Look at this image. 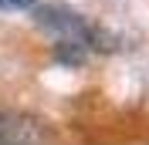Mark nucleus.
I'll use <instances>...</instances> for the list:
<instances>
[{
    "mask_svg": "<svg viewBox=\"0 0 149 145\" xmlns=\"http://www.w3.org/2000/svg\"><path fill=\"white\" fill-rule=\"evenodd\" d=\"M37 24H41L47 34H54L58 41L95 47V30L88 27V20H85L81 14L68 10V7H41L37 10Z\"/></svg>",
    "mask_w": 149,
    "mask_h": 145,
    "instance_id": "f257e3e1",
    "label": "nucleus"
},
{
    "mask_svg": "<svg viewBox=\"0 0 149 145\" xmlns=\"http://www.w3.org/2000/svg\"><path fill=\"white\" fill-rule=\"evenodd\" d=\"M44 138H47V128L41 118L0 108V145H41Z\"/></svg>",
    "mask_w": 149,
    "mask_h": 145,
    "instance_id": "f03ea898",
    "label": "nucleus"
},
{
    "mask_svg": "<svg viewBox=\"0 0 149 145\" xmlns=\"http://www.w3.org/2000/svg\"><path fill=\"white\" fill-rule=\"evenodd\" d=\"M0 7L3 10H31L34 0H0Z\"/></svg>",
    "mask_w": 149,
    "mask_h": 145,
    "instance_id": "7ed1b4c3",
    "label": "nucleus"
}]
</instances>
